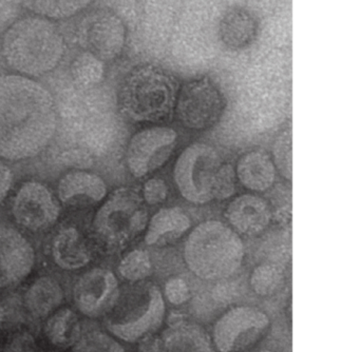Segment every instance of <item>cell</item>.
I'll return each mask as SVG.
<instances>
[{"label":"cell","instance_id":"obj_33","mask_svg":"<svg viewBox=\"0 0 360 352\" xmlns=\"http://www.w3.org/2000/svg\"><path fill=\"white\" fill-rule=\"evenodd\" d=\"M3 352H44L30 332L16 333L6 344Z\"/></svg>","mask_w":360,"mask_h":352},{"label":"cell","instance_id":"obj_38","mask_svg":"<svg viewBox=\"0 0 360 352\" xmlns=\"http://www.w3.org/2000/svg\"><path fill=\"white\" fill-rule=\"evenodd\" d=\"M109 352H125V350H124L123 346L119 343L117 346H115V348H113V349H111Z\"/></svg>","mask_w":360,"mask_h":352},{"label":"cell","instance_id":"obj_12","mask_svg":"<svg viewBox=\"0 0 360 352\" xmlns=\"http://www.w3.org/2000/svg\"><path fill=\"white\" fill-rule=\"evenodd\" d=\"M224 100L216 84L208 78L191 80L179 90L174 114L189 130H205L222 115Z\"/></svg>","mask_w":360,"mask_h":352},{"label":"cell","instance_id":"obj_36","mask_svg":"<svg viewBox=\"0 0 360 352\" xmlns=\"http://www.w3.org/2000/svg\"><path fill=\"white\" fill-rule=\"evenodd\" d=\"M13 183V171L6 162L0 160V204H3L9 195Z\"/></svg>","mask_w":360,"mask_h":352},{"label":"cell","instance_id":"obj_25","mask_svg":"<svg viewBox=\"0 0 360 352\" xmlns=\"http://www.w3.org/2000/svg\"><path fill=\"white\" fill-rule=\"evenodd\" d=\"M70 82L75 88L82 90L98 88L104 80L105 63L94 55L81 52L73 58L69 67Z\"/></svg>","mask_w":360,"mask_h":352},{"label":"cell","instance_id":"obj_8","mask_svg":"<svg viewBox=\"0 0 360 352\" xmlns=\"http://www.w3.org/2000/svg\"><path fill=\"white\" fill-rule=\"evenodd\" d=\"M222 157L212 145L195 143L188 145L176 159L174 181L181 195L195 204L214 200V187Z\"/></svg>","mask_w":360,"mask_h":352},{"label":"cell","instance_id":"obj_17","mask_svg":"<svg viewBox=\"0 0 360 352\" xmlns=\"http://www.w3.org/2000/svg\"><path fill=\"white\" fill-rule=\"evenodd\" d=\"M108 187L103 177L84 169H75L63 175L58 183V202L66 206H94L104 200Z\"/></svg>","mask_w":360,"mask_h":352},{"label":"cell","instance_id":"obj_34","mask_svg":"<svg viewBox=\"0 0 360 352\" xmlns=\"http://www.w3.org/2000/svg\"><path fill=\"white\" fill-rule=\"evenodd\" d=\"M165 295L174 305H182L191 299V291L185 280L172 278L165 286Z\"/></svg>","mask_w":360,"mask_h":352},{"label":"cell","instance_id":"obj_5","mask_svg":"<svg viewBox=\"0 0 360 352\" xmlns=\"http://www.w3.org/2000/svg\"><path fill=\"white\" fill-rule=\"evenodd\" d=\"M244 255L245 249L241 238L222 221L200 223L185 242V263L202 280L229 278L241 267Z\"/></svg>","mask_w":360,"mask_h":352},{"label":"cell","instance_id":"obj_26","mask_svg":"<svg viewBox=\"0 0 360 352\" xmlns=\"http://www.w3.org/2000/svg\"><path fill=\"white\" fill-rule=\"evenodd\" d=\"M91 1H54V0H28L22 1V8L32 15L43 17L48 20H64L81 14L89 8Z\"/></svg>","mask_w":360,"mask_h":352},{"label":"cell","instance_id":"obj_1","mask_svg":"<svg viewBox=\"0 0 360 352\" xmlns=\"http://www.w3.org/2000/svg\"><path fill=\"white\" fill-rule=\"evenodd\" d=\"M56 100L54 162L87 170L109 159L117 149L120 124L104 90L101 86L82 90L71 84Z\"/></svg>","mask_w":360,"mask_h":352},{"label":"cell","instance_id":"obj_29","mask_svg":"<svg viewBox=\"0 0 360 352\" xmlns=\"http://www.w3.org/2000/svg\"><path fill=\"white\" fill-rule=\"evenodd\" d=\"M282 272L277 266L263 263L257 266L250 275V286L262 296L275 294L282 285Z\"/></svg>","mask_w":360,"mask_h":352},{"label":"cell","instance_id":"obj_7","mask_svg":"<svg viewBox=\"0 0 360 352\" xmlns=\"http://www.w3.org/2000/svg\"><path fill=\"white\" fill-rule=\"evenodd\" d=\"M148 210L142 194L132 188L115 190L98 209L92 229L106 248L119 250L146 230Z\"/></svg>","mask_w":360,"mask_h":352},{"label":"cell","instance_id":"obj_20","mask_svg":"<svg viewBox=\"0 0 360 352\" xmlns=\"http://www.w3.org/2000/svg\"><path fill=\"white\" fill-rule=\"evenodd\" d=\"M191 226L188 215L179 207L161 209L147 223L145 242L151 247L174 244L191 229Z\"/></svg>","mask_w":360,"mask_h":352},{"label":"cell","instance_id":"obj_27","mask_svg":"<svg viewBox=\"0 0 360 352\" xmlns=\"http://www.w3.org/2000/svg\"><path fill=\"white\" fill-rule=\"evenodd\" d=\"M119 341L91 322H82L81 333L72 346L73 352H109Z\"/></svg>","mask_w":360,"mask_h":352},{"label":"cell","instance_id":"obj_23","mask_svg":"<svg viewBox=\"0 0 360 352\" xmlns=\"http://www.w3.org/2000/svg\"><path fill=\"white\" fill-rule=\"evenodd\" d=\"M219 32L221 40L227 48L240 50L254 41L258 22L248 11L233 8L222 17Z\"/></svg>","mask_w":360,"mask_h":352},{"label":"cell","instance_id":"obj_16","mask_svg":"<svg viewBox=\"0 0 360 352\" xmlns=\"http://www.w3.org/2000/svg\"><path fill=\"white\" fill-rule=\"evenodd\" d=\"M142 352H216L212 339L202 327L186 320L169 324L161 334L140 341Z\"/></svg>","mask_w":360,"mask_h":352},{"label":"cell","instance_id":"obj_35","mask_svg":"<svg viewBox=\"0 0 360 352\" xmlns=\"http://www.w3.org/2000/svg\"><path fill=\"white\" fill-rule=\"evenodd\" d=\"M22 2L0 1V36L6 30L20 18L22 14Z\"/></svg>","mask_w":360,"mask_h":352},{"label":"cell","instance_id":"obj_13","mask_svg":"<svg viewBox=\"0 0 360 352\" xmlns=\"http://www.w3.org/2000/svg\"><path fill=\"white\" fill-rule=\"evenodd\" d=\"M14 221L22 229L39 233L51 229L60 215V202L48 185L28 181L16 191L11 204Z\"/></svg>","mask_w":360,"mask_h":352},{"label":"cell","instance_id":"obj_10","mask_svg":"<svg viewBox=\"0 0 360 352\" xmlns=\"http://www.w3.org/2000/svg\"><path fill=\"white\" fill-rule=\"evenodd\" d=\"M269 318L255 307L231 308L214 324L212 343L219 352H241L250 349L264 337Z\"/></svg>","mask_w":360,"mask_h":352},{"label":"cell","instance_id":"obj_31","mask_svg":"<svg viewBox=\"0 0 360 352\" xmlns=\"http://www.w3.org/2000/svg\"><path fill=\"white\" fill-rule=\"evenodd\" d=\"M237 190V175L231 164H223L219 169L214 187V200H224L231 197Z\"/></svg>","mask_w":360,"mask_h":352},{"label":"cell","instance_id":"obj_18","mask_svg":"<svg viewBox=\"0 0 360 352\" xmlns=\"http://www.w3.org/2000/svg\"><path fill=\"white\" fill-rule=\"evenodd\" d=\"M236 233L256 236L264 232L271 221V211L266 200L254 194L233 198L224 213Z\"/></svg>","mask_w":360,"mask_h":352},{"label":"cell","instance_id":"obj_32","mask_svg":"<svg viewBox=\"0 0 360 352\" xmlns=\"http://www.w3.org/2000/svg\"><path fill=\"white\" fill-rule=\"evenodd\" d=\"M168 187L161 178H150L144 183L142 197L145 204L155 206L161 204L167 198Z\"/></svg>","mask_w":360,"mask_h":352},{"label":"cell","instance_id":"obj_4","mask_svg":"<svg viewBox=\"0 0 360 352\" xmlns=\"http://www.w3.org/2000/svg\"><path fill=\"white\" fill-rule=\"evenodd\" d=\"M179 90L178 80L172 74L155 65H139L120 84L117 109L130 122H165L174 113Z\"/></svg>","mask_w":360,"mask_h":352},{"label":"cell","instance_id":"obj_6","mask_svg":"<svg viewBox=\"0 0 360 352\" xmlns=\"http://www.w3.org/2000/svg\"><path fill=\"white\" fill-rule=\"evenodd\" d=\"M165 316L163 294L153 282H134L120 292L107 314V330L127 343L140 341L161 327Z\"/></svg>","mask_w":360,"mask_h":352},{"label":"cell","instance_id":"obj_2","mask_svg":"<svg viewBox=\"0 0 360 352\" xmlns=\"http://www.w3.org/2000/svg\"><path fill=\"white\" fill-rule=\"evenodd\" d=\"M58 112L53 93L32 78L0 75V158L22 162L49 149Z\"/></svg>","mask_w":360,"mask_h":352},{"label":"cell","instance_id":"obj_39","mask_svg":"<svg viewBox=\"0 0 360 352\" xmlns=\"http://www.w3.org/2000/svg\"><path fill=\"white\" fill-rule=\"evenodd\" d=\"M258 352H274V351H269V350H261V351Z\"/></svg>","mask_w":360,"mask_h":352},{"label":"cell","instance_id":"obj_30","mask_svg":"<svg viewBox=\"0 0 360 352\" xmlns=\"http://www.w3.org/2000/svg\"><path fill=\"white\" fill-rule=\"evenodd\" d=\"M271 159L282 177L286 181H292V135L290 131H284L276 139Z\"/></svg>","mask_w":360,"mask_h":352},{"label":"cell","instance_id":"obj_21","mask_svg":"<svg viewBox=\"0 0 360 352\" xmlns=\"http://www.w3.org/2000/svg\"><path fill=\"white\" fill-rule=\"evenodd\" d=\"M236 175L250 191H266L275 183L276 168L271 156L264 151L248 152L238 160Z\"/></svg>","mask_w":360,"mask_h":352},{"label":"cell","instance_id":"obj_3","mask_svg":"<svg viewBox=\"0 0 360 352\" xmlns=\"http://www.w3.org/2000/svg\"><path fill=\"white\" fill-rule=\"evenodd\" d=\"M60 27L37 15L20 17L0 38V56L13 74L39 78L58 69L66 54Z\"/></svg>","mask_w":360,"mask_h":352},{"label":"cell","instance_id":"obj_37","mask_svg":"<svg viewBox=\"0 0 360 352\" xmlns=\"http://www.w3.org/2000/svg\"><path fill=\"white\" fill-rule=\"evenodd\" d=\"M6 318V310L4 308L3 304L0 301V327L3 325L4 320Z\"/></svg>","mask_w":360,"mask_h":352},{"label":"cell","instance_id":"obj_28","mask_svg":"<svg viewBox=\"0 0 360 352\" xmlns=\"http://www.w3.org/2000/svg\"><path fill=\"white\" fill-rule=\"evenodd\" d=\"M119 272L128 282H140L153 273V263L146 251L136 249L130 251L120 261Z\"/></svg>","mask_w":360,"mask_h":352},{"label":"cell","instance_id":"obj_19","mask_svg":"<svg viewBox=\"0 0 360 352\" xmlns=\"http://www.w3.org/2000/svg\"><path fill=\"white\" fill-rule=\"evenodd\" d=\"M54 263L67 271L86 267L91 261V252L85 236L75 226L62 228L51 242Z\"/></svg>","mask_w":360,"mask_h":352},{"label":"cell","instance_id":"obj_22","mask_svg":"<svg viewBox=\"0 0 360 352\" xmlns=\"http://www.w3.org/2000/svg\"><path fill=\"white\" fill-rule=\"evenodd\" d=\"M64 301V291L58 280L41 276L32 282L25 293L24 303L29 313L44 318L60 309Z\"/></svg>","mask_w":360,"mask_h":352},{"label":"cell","instance_id":"obj_24","mask_svg":"<svg viewBox=\"0 0 360 352\" xmlns=\"http://www.w3.org/2000/svg\"><path fill=\"white\" fill-rule=\"evenodd\" d=\"M81 329L77 314L69 308H62L48 316L44 332L50 344L60 349H68L75 345Z\"/></svg>","mask_w":360,"mask_h":352},{"label":"cell","instance_id":"obj_14","mask_svg":"<svg viewBox=\"0 0 360 352\" xmlns=\"http://www.w3.org/2000/svg\"><path fill=\"white\" fill-rule=\"evenodd\" d=\"M119 282L110 270L94 268L85 272L73 287L77 310L90 318L107 315L120 296Z\"/></svg>","mask_w":360,"mask_h":352},{"label":"cell","instance_id":"obj_15","mask_svg":"<svg viewBox=\"0 0 360 352\" xmlns=\"http://www.w3.org/2000/svg\"><path fill=\"white\" fill-rule=\"evenodd\" d=\"M35 252L15 227L0 221V289L20 284L32 272Z\"/></svg>","mask_w":360,"mask_h":352},{"label":"cell","instance_id":"obj_11","mask_svg":"<svg viewBox=\"0 0 360 352\" xmlns=\"http://www.w3.org/2000/svg\"><path fill=\"white\" fill-rule=\"evenodd\" d=\"M178 139V133L169 126H148L138 131L126 148L125 160L130 174L143 178L161 169L172 157Z\"/></svg>","mask_w":360,"mask_h":352},{"label":"cell","instance_id":"obj_9","mask_svg":"<svg viewBox=\"0 0 360 352\" xmlns=\"http://www.w3.org/2000/svg\"><path fill=\"white\" fill-rule=\"evenodd\" d=\"M75 39L83 52L103 63H111L121 56L127 39L123 19L110 8H96L82 17L75 29Z\"/></svg>","mask_w":360,"mask_h":352}]
</instances>
